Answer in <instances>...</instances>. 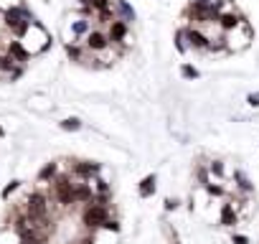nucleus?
Returning a JSON list of instances; mask_svg holds the SVG:
<instances>
[{
	"label": "nucleus",
	"mask_w": 259,
	"mask_h": 244,
	"mask_svg": "<svg viewBox=\"0 0 259 244\" xmlns=\"http://www.w3.org/2000/svg\"><path fill=\"white\" fill-rule=\"evenodd\" d=\"M26 214H28V219L36 226H38V221H46V216H49V201H46V196L41 191H33L26 198Z\"/></svg>",
	"instance_id": "f257e3e1"
},
{
	"label": "nucleus",
	"mask_w": 259,
	"mask_h": 244,
	"mask_svg": "<svg viewBox=\"0 0 259 244\" xmlns=\"http://www.w3.org/2000/svg\"><path fill=\"white\" fill-rule=\"evenodd\" d=\"M107 219H109L107 206H104V204H97V201H92V204L84 209V214H81V224H84L87 229H99V226H104Z\"/></svg>",
	"instance_id": "f03ea898"
},
{
	"label": "nucleus",
	"mask_w": 259,
	"mask_h": 244,
	"mask_svg": "<svg viewBox=\"0 0 259 244\" xmlns=\"http://www.w3.org/2000/svg\"><path fill=\"white\" fill-rule=\"evenodd\" d=\"M249 38H251V28L241 21L234 31H226V49L229 51H241L249 46Z\"/></svg>",
	"instance_id": "7ed1b4c3"
},
{
	"label": "nucleus",
	"mask_w": 259,
	"mask_h": 244,
	"mask_svg": "<svg viewBox=\"0 0 259 244\" xmlns=\"http://www.w3.org/2000/svg\"><path fill=\"white\" fill-rule=\"evenodd\" d=\"M54 193H56V198H59L64 206L76 204V183H71L69 176H59V178L54 181Z\"/></svg>",
	"instance_id": "20e7f679"
},
{
	"label": "nucleus",
	"mask_w": 259,
	"mask_h": 244,
	"mask_svg": "<svg viewBox=\"0 0 259 244\" xmlns=\"http://www.w3.org/2000/svg\"><path fill=\"white\" fill-rule=\"evenodd\" d=\"M109 33H104V31H89L87 33V38H84V46L92 51V54H102L104 49H109Z\"/></svg>",
	"instance_id": "39448f33"
},
{
	"label": "nucleus",
	"mask_w": 259,
	"mask_h": 244,
	"mask_svg": "<svg viewBox=\"0 0 259 244\" xmlns=\"http://www.w3.org/2000/svg\"><path fill=\"white\" fill-rule=\"evenodd\" d=\"M186 36H188V46L193 49H208V36L201 26H191L186 28Z\"/></svg>",
	"instance_id": "423d86ee"
},
{
	"label": "nucleus",
	"mask_w": 259,
	"mask_h": 244,
	"mask_svg": "<svg viewBox=\"0 0 259 244\" xmlns=\"http://www.w3.org/2000/svg\"><path fill=\"white\" fill-rule=\"evenodd\" d=\"M46 239H49V231L46 229L41 231L38 226H31L21 234V244H46Z\"/></svg>",
	"instance_id": "0eeeda50"
},
{
	"label": "nucleus",
	"mask_w": 259,
	"mask_h": 244,
	"mask_svg": "<svg viewBox=\"0 0 259 244\" xmlns=\"http://www.w3.org/2000/svg\"><path fill=\"white\" fill-rule=\"evenodd\" d=\"M109 41L112 44H124L127 41V23L124 21H112L109 23Z\"/></svg>",
	"instance_id": "6e6552de"
},
{
	"label": "nucleus",
	"mask_w": 259,
	"mask_h": 244,
	"mask_svg": "<svg viewBox=\"0 0 259 244\" xmlns=\"http://www.w3.org/2000/svg\"><path fill=\"white\" fill-rule=\"evenodd\" d=\"M74 173H76V176H81V178H92V176H97V173H99V163L79 160V163H74Z\"/></svg>",
	"instance_id": "1a4fd4ad"
},
{
	"label": "nucleus",
	"mask_w": 259,
	"mask_h": 244,
	"mask_svg": "<svg viewBox=\"0 0 259 244\" xmlns=\"http://www.w3.org/2000/svg\"><path fill=\"white\" fill-rule=\"evenodd\" d=\"M155 183H158L155 176H145V178L140 181V196H143V198H150V196L155 193Z\"/></svg>",
	"instance_id": "9d476101"
},
{
	"label": "nucleus",
	"mask_w": 259,
	"mask_h": 244,
	"mask_svg": "<svg viewBox=\"0 0 259 244\" xmlns=\"http://www.w3.org/2000/svg\"><path fill=\"white\" fill-rule=\"evenodd\" d=\"M221 224H224V226H234V224H236L234 204H224V209H221Z\"/></svg>",
	"instance_id": "9b49d317"
},
{
	"label": "nucleus",
	"mask_w": 259,
	"mask_h": 244,
	"mask_svg": "<svg viewBox=\"0 0 259 244\" xmlns=\"http://www.w3.org/2000/svg\"><path fill=\"white\" fill-rule=\"evenodd\" d=\"M114 6H117V11H119V16H122L119 21H124V23H127V21H135V11L130 8L124 0H114Z\"/></svg>",
	"instance_id": "f8f14e48"
},
{
	"label": "nucleus",
	"mask_w": 259,
	"mask_h": 244,
	"mask_svg": "<svg viewBox=\"0 0 259 244\" xmlns=\"http://www.w3.org/2000/svg\"><path fill=\"white\" fill-rule=\"evenodd\" d=\"M234 178H236V186H239L241 191H246V193H251V191H254L251 181H249V178H246V176H244L241 171H236V173H234Z\"/></svg>",
	"instance_id": "ddd939ff"
},
{
	"label": "nucleus",
	"mask_w": 259,
	"mask_h": 244,
	"mask_svg": "<svg viewBox=\"0 0 259 244\" xmlns=\"http://www.w3.org/2000/svg\"><path fill=\"white\" fill-rule=\"evenodd\" d=\"M56 171H59V166H56V163L44 166V168H41V173H38V181H51V178L56 176Z\"/></svg>",
	"instance_id": "4468645a"
},
{
	"label": "nucleus",
	"mask_w": 259,
	"mask_h": 244,
	"mask_svg": "<svg viewBox=\"0 0 259 244\" xmlns=\"http://www.w3.org/2000/svg\"><path fill=\"white\" fill-rule=\"evenodd\" d=\"M61 130H66V133H76V130H81V119H76V117L64 119V122H61Z\"/></svg>",
	"instance_id": "2eb2a0df"
},
{
	"label": "nucleus",
	"mask_w": 259,
	"mask_h": 244,
	"mask_svg": "<svg viewBox=\"0 0 259 244\" xmlns=\"http://www.w3.org/2000/svg\"><path fill=\"white\" fill-rule=\"evenodd\" d=\"M186 41H188V36H186V28H183V31L176 33V49H178V51H186V49H188Z\"/></svg>",
	"instance_id": "dca6fc26"
},
{
	"label": "nucleus",
	"mask_w": 259,
	"mask_h": 244,
	"mask_svg": "<svg viewBox=\"0 0 259 244\" xmlns=\"http://www.w3.org/2000/svg\"><path fill=\"white\" fill-rule=\"evenodd\" d=\"M66 54H69L71 61H81V49L76 44H66Z\"/></svg>",
	"instance_id": "f3484780"
},
{
	"label": "nucleus",
	"mask_w": 259,
	"mask_h": 244,
	"mask_svg": "<svg viewBox=\"0 0 259 244\" xmlns=\"http://www.w3.org/2000/svg\"><path fill=\"white\" fill-rule=\"evenodd\" d=\"M181 74H183L186 79H198V76H201V74H198V69H196V66H191V64H183V66H181Z\"/></svg>",
	"instance_id": "a211bd4d"
},
{
	"label": "nucleus",
	"mask_w": 259,
	"mask_h": 244,
	"mask_svg": "<svg viewBox=\"0 0 259 244\" xmlns=\"http://www.w3.org/2000/svg\"><path fill=\"white\" fill-rule=\"evenodd\" d=\"M71 31H74L76 36H84V33L89 31V21H76V23L71 26Z\"/></svg>",
	"instance_id": "6ab92c4d"
},
{
	"label": "nucleus",
	"mask_w": 259,
	"mask_h": 244,
	"mask_svg": "<svg viewBox=\"0 0 259 244\" xmlns=\"http://www.w3.org/2000/svg\"><path fill=\"white\" fill-rule=\"evenodd\" d=\"M208 171H211L213 176H219V178H221V176H224V163H221V160H213V163L208 166Z\"/></svg>",
	"instance_id": "aec40b11"
},
{
	"label": "nucleus",
	"mask_w": 259,
	"mask_h": 244,
	"mask_svg": "<svg viewBox=\"0 0 259 244\" xmlns=\"http://www.w3.org/2000/svg\"><path fill=\"white\" fill-rule=\"evenodd\" d=\"M18 186H21V181H11V183H8V186L3 188V198H8V196H11V193H13V191H16Z\"/></svg>",
	"instance_id": "412c9836"
},
{
	"label": "nucleus",
	"mask_w": 259,
	"mask_h": 244,
	"mask_svg": "<svg viewBox=\"0 0 259 244\" xmlns=\"http://www.w3.org/2000/svg\"><path fill=\"white\" fill-rule=\"evenodd\" d=\"M102 229H109V231H119V224H117V219H107Z\"/></svg>",
	"instance_id": "4be33fe9"
},
{
	"label": "nucleus",
	"mask_w": 259,
	"mask_h": 244,
	"mask_svg": "<svg viewBox=\"0 0 259 244\" xmlns=\"http://www.w3.org/2000/svg\"><path fill=\"white\" fill-rule=\"evenodd\" d=\"M178 204H181L178 198H165V211H176V209H178Z\"/></svg>",
	"instance_id": "5701e85b"
},
{
	"label": "nucleus",
	"mask_w": 259,
	"mask_h": 244,
	"mask_svg": "<svg viewBox=\"0 0 259 244\" xmlns=\"http://www.w3.org/2000/svg\"><path fill=\"white\" fill-rule=\"evenodd\" d=\"M198 181H201L203 186H208V171H206V168H198Z\"/></svg>",
	"instance_id": "b1692460"
},
{
	"label": "nucleus",
	"mask_w": 259,
	"mask_h": 244,
	"mask_svg": "<svg viewBox=\"0 0 259 244\" xmlns=\"http://www.w3.org/2000/svg\"><path fill=\"white\" fill-rule=\"evenodd\" d=\"M206 188H208V193H213V196H221V193H224V188H221V186H213V183H208Z\"/></svg>",
	"instance_id": "393cba45"
},
{
	"label": "nucleus",
	"mask_w": 259,
	"mask_h": 244,
	"mask_svg": "<svg viewBox=\"0 0 259 244\" xmlns=\"http://www.w3.org/2000/svg\"><path fill=\"white\" fill-rule=\"evenodd\" d=\"M246 102H249L251 107H259V92H254V94H249V97H246Z\"/></svg>",
	"instance_id": "a878e982"
},
{
	"label": "nucleus",
	"mask_w": 259,
	"mask_h": 244,
	"mask_svg": "<svg viewBox=\"0 0 259 244\" xmlns=\"http://www.w3.org/2000/svg\"><path fill=\"white\" fill-rule=\"evenodd\" d=\"M234 244H249V239L244 234H234Z\"/></svg>",
	"instance_id": "bb28decb"
},
{
	"label": "nucleus",
	"mask_w": 259,
	"mask_h": 244,
	"mask_svg": "<svg viewBox=\"0 0 259 244\" xmlns=\"http://www.w3.org/2000/svg\"><path fill=\"white\" fill-rule=\"evenodd\" d=\"M76 244H94V241H92V236H84V239H79Z\"/></svg>",
	"instance_id": "cd10ccee"
},
{
	"label": "nucleus",
	"mask_w": 259,
	"mask_h": 244,
	"mask_svg": "<svg viewBox=\"0 0 259 244\" xmlns=\"http://www.w3.org/2000/svg\"><path fill=\"white\" fill-rule=\"evenodd\" d=\"M3 59H6V56H0V69H3Z\"/></svg>",
	"instance_id": "c85d7f7f"
},
{
	"label": "nucleus",
	"mask_w": 259,
	"mask_h": 244,
	"mask_svg": "<svg viewBox=\"0 0 259 244\" xmlns=\"http://www.w3.org/2000/svg\"><path fill=\"white\" fill-rule=\"evenodd\" d=\"M3 135H6V130H3V128H0V138H3Z\"/></svg>",
	"instance_id": "c756f323"
},
{
	"label": "nucleus",
	"mask_w": 259,
	"mask_h": 244,
	"mask_svg": "<svg viewBox=\"0 0 259 244\" xmlns=\"http://www.w3.org/2000/svg\"><path fill=\"white\" fill-rule=\"evenodd\" d=\"M173 244H181V241H173Z\"/></svg>",
	"instance_id": "7c9ffc66"
}]
</instances>
